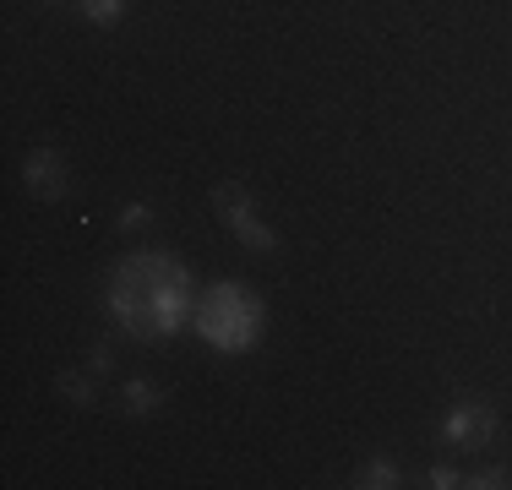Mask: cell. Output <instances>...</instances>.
<instances>
[{"mask_svg": "<svg viewBox=\"0 0 512 490\" xmlns=\"http://www.w3.org/2000/svg\"><path fill=\"white\" fill-rule=\"evenodd\" d=\"M104 305L120 333L158 343V338H175L180 327H191V316H197V284H191V267L175 262L169 251H137V256H120L115 262Z\"/></svg>", "mask_w": 512, "mask_h": 490, "instance_id": "6da1fadb", "label": "cell"}, {"mask_svg": "<svg viewBox=\"0 0 512 490\" xmlns=\"http://www.w3.org/2000/svg\"><path fill=\"white\" fill-rule=\"evenodd\" d=\"M191 327L207 338V349L218 354H246L262 343V327H267V311H262V294L240 278H218L207 284V294H197V316Z\"/></svg>", "mask_w": 512, "mask_h": 490, "instance_id": "7a4b0ae2", "label": "cell"}, {"mask_svg": "<svg viewBox=\"0 0 512 490\" xmlns=\"http://www.w3.org/2000/svg\"><path fill=\"white\" fill-rule=\"evenodd\" d=\"M213 213L224 218V229L246 245V251H256V256H273L278 251V235H273V224L262 218V207H256V196H251L246 180H218V186H213Z\"/></svg>", "mask_w": 512, "mask_h": 490, "instance_id": "3957f363", "label": "cell"}, {"mask_svg": "<svg viewBox=\"0 0 512 490\" xmlns=\"http://www.w3.org/2000/svg\"><path fill=\"white\" fill-rule=\"evenodd\" d=\"M496 431H502V420H496V409L480 398H458L453 409L442 414V425H436V436H442L447 447H491Z\"/></svg>", "mask_w": 512, "mask_h": 490, "instance_id": "277c9868", "label": "cell"}, {"mask_svg": "<svg viewBox=\"0 0 512 490\" xmlns=\"http://www.w3.org/2000/svg\"><path fill=\"white\" fill-rule=\"evenodd\" d=\"M22 180H28V191L39 196V202H66V191H71L66 158H60L55 147H33V153L22 158Z\"/></svg>", "mask_w": 512, "mask_h": 490, "instance_id": "5b68a950", "label": "cell"}, {"mask_svg": "<svg viewBox=\"0 0 512 490\" xmlns=\"http://www.w3.org/2000/svg\"><path fill=\"white\" fill-rule=\"evenodd\" d=\"M120 409L137 414V420H142V414H158V409H164V387H158L153 376H131V382L120 387Z\"/></svg>", "mask_w": 512, "mask_h": 490, "instance_id": "8992f818", "label": "cell"}, {"mask_svg": "<svg viewBox=\"0 0 512 490\" xmlns=\"http://www.w3.org/2000/svg\"><path fill=\"white\" fill-rule=\"evenodd\" d=\"M349 485H355V490H393V485H398V463H393V458H371Z\"/></svg>", "mask_w": 512, "mask_h": 490, "instance_id": "52a82bcc", "label": "cell"}, {"mask_svg": "<svg viewBox=\"0 0 512 490\" xmlns=\"http://www.w3.org/2000/svg\"><path fill=\"white\" fill-rule=\"evenodd\" d=\"M77 6L93 28H120L126 22V0H77Z\"/></svg>", "mask_w": 512, "mask_h": 490, "instance_id": "ba28073f", "label": "cell"}, {"mask_svg": "<svg viewBox=\"0 0 512 490\" xmlns=\"http://www.w3.org/2000/svg\"><path fill=\"white\" fill-rule=\"evenodd\" d=\"M55 387L66 392V398L77 403V409H93V382H88V376H77V371H60V376H55Z\"/></svg>", "mask_w": 512, "mask_h": 490, "instance_id": "9c48e42d", "label": "cell"}, {"mask_svg": "<svg viewBox=\"0 0 512 490\" xmlns=\"http://www.w3.org/2000/svg\"><path fill=\"white\" fill-rule=\"evenodd\" d=\"M463 485L469 490H502V485H512V474L507 469H480V474H463Z\"/></svg>", "mask_w": 512, "mask_h": 490, "instance_id": "30bf717a", "label": "cell"}, {"mask_svg": "<svg viewBox=\"0 0 512 490\" xmlns=\"http://www.w3.org/2000/svg\"><path fill=\"white\" fill-rule=\"evenodd\" d=\"M425 485H431V490H458V485H463V474L453 469V463H436V469L425 474Z\"/></svg>", "mask_w": 512, "mask_h": 490, "instance_id": "8fae6325", "label": "cell"}, {"mask_svg": "<svg viewBox=\"0 0 512 490\" xmlns=\"http://www.w3.org/2000/svg\"><path fill=\"white\" fill-rule=\"evenodd\" d=\"M148 218H153V207H148V202H126V207H120L115 224H120V229H142Z\"/></svg>", "mask_w": 512, "mask_h": 490, "instance_id": "7c38bea8", "label": "cell"}, {"mask_svg": "<svg viewBox=\"0 0 512 490\" xmlns=\"http://www.w3.org/2000/svg\"><path fill=\"white\" fill-rule=\"evenodd\" d=\"M88 371H109V349H104V343L88 354Z\"/></svg>", "mask_w": 512, "mask_h": 490, "instance_id": "4fadbf2b", "label": "cell"}]
</instances>
